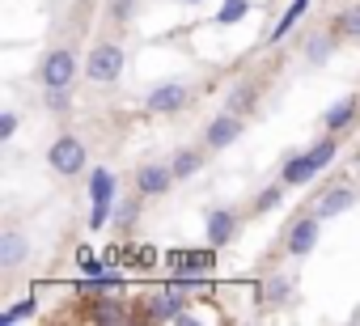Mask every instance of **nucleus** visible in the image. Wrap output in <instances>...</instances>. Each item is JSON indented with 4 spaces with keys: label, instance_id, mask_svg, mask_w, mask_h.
<instances>
[{
    "label": "nucleus",
    "instance_id": "f257e3e1",
    "mask_svg": "<svg viewBox=\"0 0 360 326\" xmlns=\"http://www.w3.org/2000/svg\"><path fill=\"white\" fill-rule=\"evenodd\" d=\"M335 152H339V144H335V136H322V140H314L305 152H297V157H288L284 161V170H280V183L284 187H305V183H314L330 161H335Z\"/></svg>",
    "mask_w": 360,
    "mask_h": 326
},
{
    "label": "nucleus",
    "instance_id": "9b49d317",
    "mask_svg": "<svg viewBox=\"0 0 360 326\" xmlns=\"http://www.w3.org/2000/svg\"><path fill=\"white\" fill-rule=\"evenodd\" d=\"M148 318H157V322H187L191 313L183 309V292H157V296H148Z\"/></svg>",
    "mask_w": 360,
    "mask_h": 326
},
{
    "label": "nucleus",
    "instance_id": "4468645a",
    "mask_svg": "<svg viewBox=\"0 0 360 326\" xmlns=\"http://www.w3.org/2000/svg\"><path fill=\"white\" fill-rule=\"evenodd\" d=\"M200 166H204V152H200V148H178V152L169 157L174 183H183V178H195V174H200Z\"/></svg>",
    "mask_w": 360,
    "mask_h": 326
},
{
    "label": "nucleus",
    "instance_id": "dca6fc26",
    "mask_svg": "<svg viewBox=\"0 0 360 326\" xmlns=\"http://www.w3.org/2000/svg\"><path fill=\"white\" fill-rule=\"evenodd\" d=\"M356 119V98H339L326 115H322V123H326V131H343L347 123Z\"/></svg>",
    "mask_w": 360,
    "mask_h": 326
},
{
    "label": "nucleus",
    "instance_id": "412c9836",
    "mask_svg": "<svg viewBox=\"0 0 360 326\" xmlns=\"http://www.w3.org/2000/svg\"><path fill=\"white\" fill-rule=\"evenodd\" d=\"M280 204H284V183L263 187V191L255 195V212H271V208H280Z\"/></svg>",
    "mask_w": 360,
    "mask_h": 326
},
{
    "label": "nucleus",
    "instance_id": "6ab92c4d",
    "mask_svg": "<svg viewBox=\"0 0 360 326\" xmlns=\"http://www.w3.org/2000/svg\"><path fill=\"white\" fill-rule=\"evenodd\" d=\"M335 30H339L343 39H360V5H347V9L339 13V22H335Z\"/></svg>",
    "mask_w": 360,
    "mask_h": 326
},
{
    "label": "nucleus",
    "instance_id": "393cba45",
    "mask_svg": "<svg viewBox=\"0 0 360 326\" xmlns=\"http://www.w3.org/2000/svg\"><path fill=\"white\" fill-rule=\"evenodd\" d=\"M30 313H39V301H34V296H30V301L9 305V309H5V322H22V318H30Z\"/></svg>",
    "mask_w": 360,
    "mask_h": 326
},
{
    "label": "nucleus",
    "instance_id": "39448f33",
    "mask_svg": "<svg viewBox=\"0 0 360 326\" xmlns=\"http://www.w3.org/2000/svg\"><path fill=\"white\" fill-rule=\"evenodd\" d=\"M47 166H51L56 174H64V178L81 174V170H85V144H81L77 136H60V140L47 148Z\"/></svg>",
    "mask_w": 360,
    "mask_h": 326
},
{
    "label": "nucleus",
    "instance_id": "a211bd4d",
    "mask_svg": "<svg viewBox=\"0 0 360 326\" xmlns=\"http://www.w3.org/2000/svg\"><path fill=\"white\" fill-rule=\"evenodd\" d=\"M263 296H267V305H284L292 296V280L288 275H271V284L263 288Z\"/></svg>",
    "mask_w": 360,
    "mask_h": 326
},
{
    "label": "nucleus",
    "instance_id": "2eb2a0df",
    "mask_svg": "<svg viewBox=\"0 0 360 326\" xmlns=\"http://www.w3.org/2000/svg\"><path fill=\"white\" fill-rule=\"evenodd\" d=\"M212 250H217V246H212ZM212 250H178V254H169V263L183 271V275H191V271H208V267L217 263Z\"/></svg>",
    "mask_w": 360,
    "mask_h": 326
},
{
    "label": "nucleus",
    "instance_id": "a878e982",
    "mask_svg": "<svg viewBox=\"0 0 360 326\" xmlns=\"http://www.w3.org/2000/svg\"><path fill=\"white\" fill-rule=\"evenodd\" d=\"M250 102H255V89H250V85H233V93H229V110L250 106Z\"/></svg>",
    "mask_w": 360,
    "mask_h": 326
},
{
    "label": "nucleus",
    "instance_id": "c85d7f7f",
    "mask_svg": "<svg viewBox=\"0 0 360 326\" xmlns=\"http://www.w3.org/2000/svg\"><path fill=\"white\" fill-rule=\"evenodd\" d=\"M356 322H360V309H356Z\"/></svg>",
    "mask_w": 360,
    "mask_h": 326
},
{
    "label": "nucleus",
    "instance_id": "6e6552de",
    "mask_svg": "<svg viewBox=\"0 0 360 326\" xmlns=\"http://www.w3.org/2000/svg\"><path fill=\"white\" fill-rule=\"evenodd\" d=\"M318 233H322V216H301V221H292V229H288V254L292 259H305V254H314V246H318Z\"/></svg>",
    "mask_w": 360,
    "mask_h": 326
},
{
    "label": "nucleus",
    "instance_id": "f03ea898",
    "mask_svg": "<svg viewBox=\"0 0 360 326\" xmlns=\"http://www.w3.org/2000/svg\"><path fill=\"white\" fill-rule=\"evenodd\" d=\"M77 72H81V60H77L68 47L47 51L43 64H39V81H43V89H72Z\"/></svg>",
    "mask_w": 360,
    "mask_h": 326
},
{
    "label": "nucleus",
    "instance_id": "0eeeda50",
    "mask_svg": "<svg viewBox=\"0 0 360 326\" xmlns=\"http://www.w3.org/2000/svg\"><path fill=\"white\" fill-rule=\"evenodd\" d=\"M187 102H191V89L178 85V81H165V85H157V89L144 98V106H148L153 115H178V110H187Z\"/></svg>",
    "mask_w": 360,
    "mask_h": 326
},
{
    "label": "nucleus",
    "instance_id": "f3484780",
    "mask_svg": "<svg viewBox=\"0 0 360 326\" xmlns=\"http://www.w3.org/2000/svg\"><path fill=\"white\" fill-rule=\"evenodd\" d=\"M309 5H314V0H292V5L284 9V18H280V26H276V30H271L267 39H271V43H280V39H284V34H288V30L297 26V18H301V13H305Z\"/></svg>",
    "mask_w": 360,
    "mask_h": 326
},
{
    "label": "nucleus",
    "instance_id": "9d476101",
    "mask_svg": "<svg viewBox=\"0 0 360 326\" xmlns=\"http://www.w3.org/2000/svg\"><path fill=\"white\" fill-rule=\"evenodd\" d=\"M204 233H208V246H229L233 237H238V216L229 212V208H208V225H204Z\"/></svg>",
    "mask_w": 360,
    "mask_h": 326
},
{
    "label": "nucleus",
    "instance_id": "aec40b11",
    "mask_svg": "<svg viewBox=\"0 0 360 326\" xmlns=\"http://www.w3.org/2000/svg\"><path fill=\"white\" fill-rule=\"evenodd\" d=\"M330 47H335V39H330V34H318V39H309L305 60H309V64H326V60H330Z\"/></svg>",
    "mask_w": 360,
    "mask_h": 326
},
{
    "label": "nucleus",
    "instance_id": "f8f14e48",
    "mask_svg": "<svg viewBox=\"0 0 360 326\" xmlns=\"http://www.w3.org/2000/svg\"><path fill=\"white\" fill-rule=\"evenodd\" d=\"M30 254V242L18 233V229H5L0 233V267H22Z\"/></svg>",
    "mask_w": 360,
    "mask_h": 326
},
{
    "label": "nucleus",
    "instance_id": "b1692460",
    "mask_svg": "<svg viewBox=\"0 0 360 326\" xmlns=\"http://www.w3.org/2000/svg\"><path fill=\"white\" fill-rule=\"evenodd\" d=\"M136 221H140V200H127V204L119 208V216H115V225H119V229H131Z\"/></svg>",
    "mask_w": 360,
    "mask_h": 326
},
{
    "label": "nucleus",
    "instance_id": "ddd939ff",
    "mask_svg": "<svg viewBox=\"0 0 360 326\" xmlns=\"http://www.w3.org/2000/svg\"><path fill=\"white\" fill-rule=\"evenodd\" d=\"M356 204V195H352V187H330V191H322V200L314 204V216H339V212H347Z\"/></svg>",
    "mask_w": 360,
    "mask_h": 326
},
{
    "label": "nucleus",
    "instance_id": "20e7f679",
    "mask_svg": "<svg viewBox=\"0 0 360 326\" xmlns=\"http://www.w3.org/2000/svg\"><path fill=\"white\" fill-rule=\"evenodd\" d=\"M85 77L94 85H115L123 77V47L119 43H98L85 60Z\"/></svg>",
    "mask_w": 360,
    "mask_h": 326
},
{
    "label": "nucleus",
    "instance_id": "cd10ccee",
    "mask_svg": "<svg viewBox=\"0 0 360 326\" xmlns=\"http://www.w3.org/2000/svg\"><path fill=\"white\" fill-rule=\"evenodd\" d=\"M183 5H200V0H183Z\"/></svg>",
    "mask_w": 360,
    "mask_h": 326
},
{
    "label": "nucleus",
    "instance_id": "423d86ee",
    "mask_svg": "<svg viewBox=\"0 0 360 326\" xmlns=\"http://www.w3.org/2000/svg\"><path fill=\"white\" fill-rule=\"evenodd\" d=\"M242 131H246L242 115H238V110H225V115H217V119L204 127V144H208L212 152H221V148L238 144V136H242Z\"/></svg>",
    "mask_w": 360,
    "mask_h": 326
},
{
    "label": "nucleus",
    "instance_id": "5701e85b",
    "mask_svg": "<svg viewBox=\"0 0 360 326\" xmlns=\"http://www.w3.org/2000/svg\"><path fill=\"white\" fill-rule=\"evenodd\" d=\"M68 106H72V89H47V110L64 115Z\"/></svg>",
    "mask_w": 360,
    "mask_h": 326
},
{
    "label": "nucleus",
    "instance_id": "1a4fd4ad",
    "mask_svg": "<svg viewBox=\"0 0 360 326\" xmlns=\"http://www.w3.org/2000/svg\"><path fill=\"white\" fill-rule=\"evenodd\" d=\"M169 183H174V170H169V166H140V170H136V195H144V200L165 195Z\"/></svg>",
    "mask_w": 360,
    "mask_h": 326
},
{
    "label": "nucleus",
    "instance_id": "4be33fe9",
    "mask_svg": "<svg viewBox=\"0 0 360 326\" xmlns=\"http://www.w3.org/2000/svg\"><path fill=\"white\" fill-rule=\"evenodd\" d=\"M246 13H250V0H225L221 13H217V22H221V26H229V22H242Z\"/></svg>",
    "mask_w": 360,
    "mask_h": 326
},
{
    "label": "nucleus",
    "instance_id": "bb28decb",
    "mask_svg": "<svg viewBox=\"0 0 360 326\" xmlns=\"http://www.w3.org/2000/svg\"><path fill=\"white\" fill-rule=\"evenodd\" d=\"M13 131H18V110H5L0 115V140H13Z\"/></svg>",
    "mask_w": 360,
    "mask_h": 326
},
{
    "label": "nucleus",
    "instance_id": "7ed1b4c3",
    "mask_svg": "<svg viewBox=\"0 0 360 326\" xmlns=\"http://www.w3.org/2000/svg\"><path fill=\"white\" fill-rule=\"evenodd\" d=\"M89 200H94V212H89V229L102 233V225H110L115 216V174L106 166H98L89 174Z\"/></svg>",
    "mask_w": 360,
    "mask_h": 326
}]
</instances>
